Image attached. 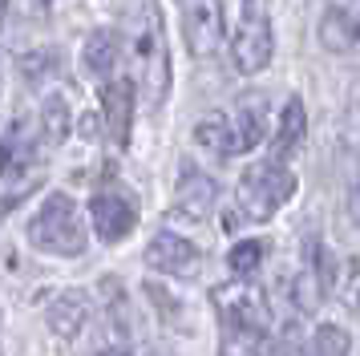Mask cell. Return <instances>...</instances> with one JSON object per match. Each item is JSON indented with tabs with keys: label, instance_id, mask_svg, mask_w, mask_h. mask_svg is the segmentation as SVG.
<instances>
[{
	"label": "cell",
	"instance_id": "6da1fadb",
	"mask_svg": "<svg viewBox=\"0 0 360 356\" xmlns=\"http://www.w3.org/2000/svg\"><path fill=\"white\" fill-rule=\"evenodd\" d=\"M219 312V356H267L271 340V300L247 284H219L214 288Z\"/></svg>",
	"mask_w": 360,
	"mask_h": 356
},
{
	"label": "cell",
	"instance_id": "7a4b0ae2",
	"mask_svg": "<svg viewBox=\"0 0 360 356\" xmlns=\"http://www.w3.org/2000/svg\"><path fill=\"white\" fill-rule=\"evenodd\" d=\"M126 53L134 65V85H142L146 110H158L170 94V45H166V25L162 8L154 0H138L134 29L126 37Z\"/></svg>",
	"mask_w": 360,
	"mask_h": 356
},
{
	"label": "cell",
	"instance_id": "3957f363",
	"mask_svg": "<svg viewBox=\"0 0 360 356\" xmlns=\"http://www.w3.org/2000/svg\"><path fill=\"white\" fill-rule=\"evenodd\" d=\"M295 191V174L283 166L279 158L255 162L247 166L239 186H235V207L227 210V231L231 227H243V223H267Z\"/></svg>",
	"mask_w": 360,
	"mask_h": 356
},
{
	"label": "cell",
	"instance_id": "277c9868",
	"mask_svg": "<svg viewBox=\"0 0 360 356\" xmlns=\"http://www.w3.org/2000/svg\"><path fill=\"white\" fill-rule=\"evenodd\" d=\"M267 134V113L259 97H243L235 110H214L195 126V142L219 158H235L255 150Z\"/></svg>",
	"mask_w": 360,
	"mask_h": 356
},
{
	"label": "cell",
	"instance_id": "5b68a950",
	"mask_svg": "<svg viewBox=\"0 0 360 356\" xmlns=\"http://www.w3.org/2000/svg\"><path fill=\"white\" fill-rule=\"evenodd\" d=\"M29 243L45 255H65V259H77L85 255L89 247V235H85V223H82V210L69 194L53 191L41 207H37L33 223H29Z\"/></svg>",
	"mask_w": 360,
	"mask_h": 356
},
{
	"label": "cell",
	"instance_id": "8992f818",
	"mask_svg": "<svg viewBox=\"0 0 360 356\" xmlns=\"http://www.w3.org/2000/svg\"><path fill=\"white\" fill-rule=\"evenodd\" d=\"M271 53H276V29H271V16L263 13L259 0H247V13L239 20V32L231 37V65L235 73L243 77H255L271 65Z\"/></svg>",
	"mask_w": 360,
	"mask_h": 356
},
{
	"label": "cell",
	"instance_id": "52a82bcc",
	"mask_svg": "<svg viewBox=\"0 0 360 356\" xmlns=\"http://www.w3.org/2000/svg\"><path fill=\"white\" fill-rule=\"evenodd\" d=\"M182 16V37L195 61H211L223 49V4L219 0H174Z\"/></svg>",
	"mask_w": 360,
	"mask_h": 356
},
{
	"label": "cell",
	"instance_id": "ba28073f",
	"mask_svg": "<svg viewBox=\"0 0 360 356\" xmlns=\"http://www.w3.org/2000/svg\"><path fill=\"white\" fill-rule=\"evenodd\" d=\"M89 219H94V231H98L105 243H122L138 227V203L126 186H98L94 198H89Z\"/></svg>",
	"mask_w": 360,
	"mask_h": 356
},
{
	"label": "cell",
	"instance_id": "9c48e42d",
	"mask_svg": "<svg viewBox=\"0 0 360 356\" xmlns=\"http://www.w3.org/2000/svg\"><path fill=\"white\" fill-rule=\"evenodd\" d=\"M146 263L154 267V272L174 275V279H195V275L202 272L207 255H202L191 239L174 235V231H158V235L150 239V247H146Z\"/></svg>",
	"mask_w": 360,
	"mask_h": 356
},
{
	"label": "cell",
	"instance_id": "30bf717a",
	"mask_svg": "<svg viewBox=\"0 0 360 356\" xmlns=\"http://www.w3.org/2000/svg\"><path fill=\"white\" fill-rule=\"evenodd\" d=\"M134 81L130 77H105L101 81V122L114 146H130V126H134Z\"/></svg>",
	"mask_w": 360,
	"mask_h": 356
},
{
	"label": "cell",
	"instance_id": "8fae6325",
	"mask_svg": "<svg viewBox=\"0 0 360 356\" xmlns=\"http://www.w3.org/2000/svg\"><path fill=\"white\" fill-rule=\"evenodd\" d=\"M219 203V182L207 174H198L191 162H182V178H179V191H174V207L170 215L179 219H191V223H202L207 215Z\"/></svg>",
	"mask_w": 360,
	"mask_h": 356
},
{
	"label": "cell",
	"instance_id": "7c38bea8",
	"mask_svg": "<svg viewBox=\"0 0 360 356\" xmlns=\"http://www.w3.org/2000/svg\"><path fill=\"white\" fill-rule=\"evenodd\" d=\"M37 150H41V138H37L33 122L17 117L0 134V178H20L37 162Z\"/></svg>",
	"mask_w": 360,
	"mask_h": 356
},
{
	"label": "cell",
	"instance_id": "4fadbf2b",
	"mask_svg": "<svg viewBox=\"0 0 360 356\" xmlns=\"http://www.w3.org/2000/svg\"><path fill=\"white\" fill-rule=\"evenodd\" d=\"M122 57H126V49H122V37H117L114 29L89 32V41H85V49H82L85 69H89L94 77H101V81L114 77L117 65H122Z\"/></svg>",
	"mask_w": 360,
	"mask_h": 356
},
{
	"label": "cell",
	"instance_id": "5bb4252c",
	"mask_svg": "<svg viewBox=\"0 0 360 356\" xmlns=\"http://www.w3.org/2000/svg\"><path fill=\"white\" fill-rule=\"evenodd\" d=\"M45 316H49V328L61 340L82 336V328L89 324V295H85V291H61V295L49 304Z\"/></svg>",
	"mask_w": 360,
	"mask_h": 356
},
{
	"label": "cell",
	"instance_id": "9a60e30c",
	"mask_svg": "<svg viewBox=\"0 0 360 356\" xmlns=\"http://www.w3.org/2000/svg\"><path fill=\"white\" fill-rule=\"evenodd\" d=\"M69 129H73L69 101L61 94H49L45 101H41V117H37V138H41V146L57 150V146L69 138Z\"/></svg>",
	"mask_w": 360,
	"mask_h": 356
},
{
	"label": "cell",
	"instance_id": "2e32d148",
	"mask_svg": "<svg viewBox=\"0 0 360 356\" xmlns=\"http://www.w3.org/2000/svg\"><path fill=\"white\" fill-rule=\"evenodd\" d=\"M308 134V113H304V101L300 97H288V106L279 113V126H276V138H271V158H288L295 146L304 142Z\"/></svg>",
	"mask_w": 360,
	"mask_h": 356
},
{
	"label": "cell",
	"instance_id": "e0dca14e",
	"mask_svg": "<svg viewBox=\"0 0 360 356\" xmlns=\"http://www.w3.org/2000/svg\"><path fill=\"white\" fill-rule=\"evenodd\" d=\"M320 45L328 53H352V45H356V20H352L348 8H328L320 16Z\"/></svg>",
	"mask_w": 360,
	"mask_h": 356
},
{
	"label": "cell",
	"instance_id": "ac0fdd59",
	"mask_svg": "<svg viewBox=\"0 0 360 356\" xmlns=\"http://www.w3.org/2000/svg\"><path fill=\"white\" fill-rule=\"evenodd\" d=\"M263 259H267V243H263V239H243V243H235V247H231L227 267H231L235 279H251V275L263 267Z\"/></svg>",
	"mask_w": 360,
	"mask_h": 356
},
{
	"label": "cell",
	"instance_id": "d6986e66",
	"mask_svg": "<svg viewBox=\"0 0 360 356\" xmlns=\"http://www.w3.org/2000/svg\"><path fill=\"white\" fill-rule=\"evenodd\" d=\"M348 332L336 328V324H320L308 340V356H348Z\"/></svg>",
	"mask_w": 360,
	"mask_h": 356
},
{
	"label": "cell",
	"instance_id": "ffe728a7",
	"mask_svg": "<svg viewBox=\"0 0 360 356\" xmlns=\"http://www.w3.org/2000/svg\"><path fill=\"white\" fill-rule=\"evenodd\" d=\"M20 69H25V77L33 81H45V77H57V69H61V53L57 49H49V53H33V57H25L20 61Z\"/></svg>",
	"mask_w": 360,
	"mask_h": 356
},
{
	"label": "cell",
	"instance_id": "44dd1931",
	"mask_svg": "<svg viewBox=\"0 0 360 356\" xmlns=\"http://www.w3.org/2000/svg\"><path fill=\"white\" fill-rule=\"evenodd\" d=\"M344 304L356 307V259L348 263V288H344Z\"/></svg>",
	"mask_w": 360,
	"mask_h": 356
},
{
	"label": "cell",
	"instance_id": "7402d4cb",
	"mask_svg": "<svg viewBox=\"0 0 360 356\" xmlns=\"http://www.w3.org/2000/svg\"><path fill=\"white\" fill-rule=\"evenodd\" d=\"M101 356H142V352H134V348H110V352H101Z\"/></svg>",
	"mask_w": 360,
	"mask_h": 356
},
{
	"label": "cell",
	"instance_id": "603a6c76",
	"mask_svg": "<svg viewBox=\"0 0 360 356\" xmlns=\"http://www.w3.org/2000/svg\"><path fill=\"white\" fill-rule=\"evenodd\" d=\"M4 13H8V0H0V25H4Z\"/></svg>",
	"mask_w": 360,
	"mask_h": 356
},
{
	"label": "cell",
	"instance_id": "cb8c5ba5",
	"mask_svg": "<svg viewBox=\"0 0 360 356\" xmlns=\"http://www.w3.org/2000/svg\"><path fill=\"white\" fill-rule=\"evenodd\" d=\"M33 4H37V8H45V4H53V0H33Z\"/></svg>",
	"mask_w": 360,
	"mask_h": 356
}]
</instances>
